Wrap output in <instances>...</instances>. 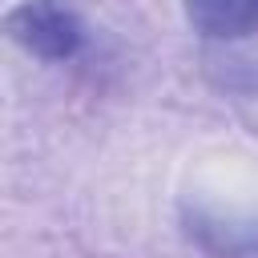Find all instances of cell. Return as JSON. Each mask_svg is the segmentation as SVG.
Instances as JSON below:
<instances>
[{
    "mask_svg": "<svg viewBox=\"0 0 258 258\" xmlns=\"http://www.w3.org/2000/svg\"><path fill=\"white\" fill-rule=\"evenodd\" d=\"M194 32L210 40H242L258 32V0H181Z\"/></svg>",
    "mask_w": 258,
    "mask_h": 258,
    "instance_id": "cell-2",
    "label": "cell"
},
{
    "mask_svg": "<svg viewBox=\"0 0 258 258\" xmlns=\"http://www.w3.org/2000/svg\"><path fill=\"white\" fill-rule=\"evenodd\" d=\"M8 36L44 60H69L85 44V24L69 0H20L4 16Z\"/></svg>",
    "mask_w": 258,
    "mask_h": 258,
    "instance_id": "cell-1",
    "label": "cell"
},
{
    "mask_svg": "<svg viewBox=\"0 0 258 258\" xmlns=\"http://www.w3.org/2000/svg\"><path fill=\"white\" fill-rule=\"evenodd\" d=\"M198 234H202V242L206 238H214V234H222L226 238V226H218V222H210V218H198V226H194ZM230 234H238V230H230ZM246 250H258V230H242L234 242H222L218 246V254H246Z\"/></svg>",
    "mask_w": 258,
    "mask_h": 258,
    "instance_id": "cell-3",
    "label": "cell"
}]
</instances>
